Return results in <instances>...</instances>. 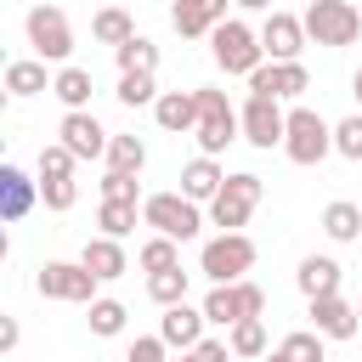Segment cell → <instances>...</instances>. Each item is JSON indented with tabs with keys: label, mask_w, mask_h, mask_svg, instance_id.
I'll list each match as a JSON object with an SVG mask.
<instances>
[{
	"label": "cell",
	"mask_w": 362,
	"mask_h": 362,
	"mask_svg": "<svg viewBox=\"0 0 362 362\" xmlns=\"http://www.w3.org/2000/svg\"><path fill=\"white\" fill-rule=\"evenodd\" d=\"M334 153L351 158V164H362V113H351V119L334 124Z\"/></svg>",
	"instance_id": "8d00e7d4"
},
{
	"label": "cell",
	"mask_w": 362,
	"mask_h": 362,
	"mask_svg": "<svg viewBox=\"0 0 362 362\" xmlns=\"http://www.w3.org/2000/svg\"><path fill=\"white\" fill-rule=\"evenodd\" d=\"M90 90H96V85H90V68H74V62L57 68V79H51V96H57L68 113H85V107H90Z\"/></svg>",
	"instance_id": "7402d4cb"
},
{
	"label": "cell",
	"mask_w": 362,
	"mask_h": 362,
	"mask_svg": "<svg viewBox=\"0 0 362 362\" xmlns=\"http://www.w3.org/2000/svg\"><path fill=\"white\" fill-rule=\"evenodd\" d=\"M136 266H141L147 277H153V272H170V266H181V249H175V238H158V232H153V238L136 249Z\"/></svg>",
	"instance_id": "4dcf8cb0"
},
{
	"label": "cell",
	"mask_w": 362,
	"mask_h": 362,
	"mask_svg": "<svg viewBox=\"0 0 362 362\" xmlns=\"http://www.w3.org/2000/svg\"><path fill=\"white\" fill-rule=\"evenodd\" d=\"M238 124H243V141L249 147H260V153H272V147H283V130H288V113L272 102V96H249L243 107H238Z\"/></svg>",
	"instance_id": "30bf717a"
},
{
	"label": "cell",
	"mask_w": 362,
	"mask_h": 362,
	"mask_svg": "<svg viewBox=\"0 0 362 362\" xmlns=\"http://www.w3.org/2000/svg\"><path fill=\"white\" fill-rule=\"evenodd\" d=\"M34 204H40V181H28L17 164H0V215L17 226Z\"/></svg>",
	"instance_id": "ac0fdd59"
},
{
	"label": "cell",
	"mask_w": 362,
	"mask_h": 362,
	"mask_svg": "<svg viewBox=\"0 0 362 362\" xmlns=\"http://www.w3.org/2000/svg\"><path fill=\"white\" fill-rule=\"evenodd\" d=\"M300 23H305V40L328 45V51H339V45H351L362 34V11L351 0H311Z\"/></svg>",
	"instance_id": "52a82bcc"
},
{
	"label": "cell",
	"mask_w": 362,
	"mask_h": 362,
	"mask_svg": "<svg viewBox=\"0 0 362 362\" xmlns=\"http://www.w3.org/2000/svg\"><path fill=\"white\" fill-rule=\"evenodd\" d=\"M175 362H232V345H226V339H204V345L181 351Z\"/></svg>",
	"instance_id": "60d3db41"
},
{
	"label": "cell",
	"mask_w": 362,
	"mask_h": 362,
	"mask_svg": "<svg viewBox=\"0 0 362 362\" xmlns=\"http://www.w3.org/2000/svg\"><path fill=\"white\" fill-rule=\"evenodd\" d=\"M74 198H79V181L74 175H40V204L45 209H74Z\"/></svg>",
	"instance_id": "e575fe53"
},
{
	"label": "cell",
	"mask_w": 362,
	"mask_h": 362,
	"mask_svg": "<svg viewBox=\"0 0 362 362\" xmlns=\"http://www.w3.org/2000/svg\"><path fill=\"white\" fill-rule=\"evenodd\" d=\"M322 345H328V339H322L317 328H294V334H288L277 351H283L288 362H328V351H322Z\"/></svg>",
	"instance_id": "d6a6232c"
},
{
	"label": "cell",
	"mask_w": 362,
	"mask_h": 362,
	"mask_svg": "<svg viewBox=\"0 0 362 362\" xmlns=\"http://www.w3.org/2000/svg\"><path fill=\"white\" fill-rule=\"evenodd\" d=\"M79 266H85V272H96L102 283H119V277L130 272V255H124V243H119V238H102V232H96V238H85Z\"/></svg>",
	"instance_id": "2e32d148"
},
{
	"label": "cell",
	"mask_w": 362,
	"mask_h": 362,
	"mask_svg": "<svg viewBox=\"0 0 362 362\" xmlns=\"http://www.w3.org/2000/svg\"><path fill=\"white\" fill-rule=\"evenodd\" d=\"M124 362H170L164 334H136V339H130V351H124Z\"/></svg>",
	"instance_id": "f35d334b"
},
{
	"label": "cell",
	"mask_w": 362,
	"mask_h": 362,
	"mask_svg": "<svg viewBox=\"0 0 362 362\" xmlns=\"http://www.w3.org/2000/svg\"><path fill=\"white\" fill-rule=\"evenodd\" d=\"M40 294L45 300H68V305H90V300H102L96 288H102V277L96 272H85L79 260H45L40 266Z\"/></svg>",
	"instance_id": "9c48e42d"
},
{
	"label": "cell",
	"mask_w": 362,
	"mask_h": 362,
	"mask_svg": "<svg viewBox=\"0 0 362 362\" xmlns=\"http://www.w3.org/2000/svg\"><path fill=\"white\" fill-rule=\"evenodd\" d=\"M266 362H288V356H283V351H272V356H266Z\"/></svg>",
	"instance_id": "bcb514c9"
},
{
	"label": "cell",
	"mask_w": 362,
	"mask_h": 362,
	"mask_svg": "<svg viewBox=\"0 0 362 362\" xmlns=\"http://www.w3.org/2000/svg\"><path fill=\"white\" fill-rule=\"evenodd\" d=\"M260 175H249V170H238V175H226V187L215 192V204H209V226H221V232H243V221L255 215V204H260Z\"/></svg>",
	"instance_id": "ba28073f"
},
{
	"label": "cell",
	"mask_w": 362,
	"mask_h": 362,
	"mask_svg": "<svg viewBox=\"0 0 362 362\" xmlns=\"http://www.w3.org/2000/svg\"><path fill=\"white\" fill-rule=\"evenodd\" d=\"M6 90H11V96H40V90H51L45 62H40V57H17V62H6Z\"/></svg>",
	"instance_id": "cb8c5ba5"
},
{
	"label": "cell",
	"mask_w": 362,
	"mask_h": 362,
	"mask_svg": "<svg viewBox=\"0 0 362 362\" xmlns=\"http://www.w3.org/2000/svg\"><path fill=\"white\" fill-rule=\"evenodd\" d=\"M226 187V170L215 164V158H187V170H181V192L192 198V204H215V192Z\"/></svg>",
	"instance_id": "44dd1931"
},
{
	"label": "cell",
	"mask_w": 362,
	"mask_h": 362,
	"mask_svg": "<svg viewBox=\"0 0 362 362\" xmlns=\"http://www.w3.org/2000/svg\"><path fill=\"white\" fill-rule=\"evenodd\" d=\"M113 96H119L124 107H153L164 90L153 85V74H119V90H113Z\"/></svg>",
	"instance_id": "836d02e7"
},
{
	"label": "cell",
	"mask_w": 362,
	"mask_h": 362,
	"mask_svg": "<svg viewBox=\"0 0 362 362\" xmlns=\"http://www.w3.org/2000/svg\"><path fill=\"white\" fill-rule=\"evenodd\" d=\"M113 62H119V74H158V45L147 34H136V40H124L113 51Z\"/></svg>",
	"instance_id": "4316f807"
},
{
	"label": "cell",
	"mask_w": 362,
	"mask_h": 362,
	"mask_svg": "<svg viewBox=\"0 0 362 362\" xmlns=\"http://www.w3.org/2000/svg\"><path fill=\"white\" fill-rule=\"evenodd\" d=\"M356 317H362V300H356Z\"/></svg>",
	"instance_id": "7dc6e473"
},
{
	"label": "cell",
	"mask_w": 362,
	"mask_h": 362,
	"mask_svg": "<svg viewBox=\"0 0 362 362\" xmlns=\"http://www.w3.org/2000/svg\"><path fill=\"white\" fill-rule=\"evenodd\" d=\"M23 28H28V45H34V57H40V62H62V68H68L74 28H68V11H62L57 0H40V6H28Z\"/></svg>",
	"instance_id": "277c9868"
},
{
	"label": "cell",
	"mask_w": 362,
	"mask_h": 362,
	"mask_svg": "<svg viewBox=\"0 0 362 362\" xmlns=\"http://www.w3.org/2000/svg\"><path fill=\"white\" fill-rule=\"evenodd\" d=\"M249 266H255V238H249V232H221V238H209L204 255H198V272H204L209 283H243Z\"/></svg>",
	"instance_id": "8992f818"
},
{
	"label": "cell",
	"mask_w": 362,
	"mask_h": 362,
	"mask_svg": "<svg viewBox=\"0 0 362 362\" xmlns=\"http://www.w3.org/2000/svg\"><path fill=\"white\" fill-rule=\"evenodd\" d=\"M102 198H107V204H141V187H136V175L107 170V175H102Z\"/></svg>",
	"instance_id": "74e56055"
},
{
	"label": "cell",
	"mask_w": 362,
	"mask_h": 362,
	"mask_svg": "<svg viewBox=\"0 0 362 362\" xmlns=\"http://www.w3.org/2000/svg\"><path fill=\"white\" fill-rule=\"evenodd\" d=\"M283 153L288 164H322L334 153V124L317 113V107H288V130H283Z\"/></svg>",
	"instance_id": "3957f363"
},
{
	"label": "cell",
	"mask_w": 362,
	"mask_h": 362,
	"mask_svg": "<svg viewBox=\"0 0 362 362\" xmlns=\"http://www.w3.org/2000/svg\"><path fill=\"white\" fill-rule=\"evenodd\" d=\"M90 34H96V45H124V40H136V23H130V11H119V6H102L96 17H90Z\"/></svg>",
	"instance_id": "484cf974"
},
{
	"label": "cell",
	"mask_w": 362,
	"mask_h": 362,
	"mask_svg": "<svg viewBox=\"0 0 362 362\" xmlns=\"http://www.w3.org/2000/svg\"><path fill=\"white\" fill-rule=\"evenodd\" d=\"M226 345H232V356H243V362L266 356V322H260V317H243L238 328H226Z\"/></svg>",
	"instance_id": "f546056e"
},
{
	"label": "cell",
	"mask_w": 362,
	"mask_h": 362,
	"mask_svg": "<svg viewBox=\"0 0 362 362\" xmlns=\"http://www.w3.org/2000/svg\"><path fill=\"white\" fill-rule=\"evenodd\" d=\"M209 57H215V68L221 74H255L260 62H266V45H260V34L249 28V23H238V17H226L215 34H209Z\"/></svg>",
	"instance_id": "7a4b0ae2"
},
{
	"label": "cell",
	"mask_w": 362,
	"mask_h": 362,
	"mask_svg": "<svg viewBox=\"0 0 362 362\" xmlns=\"http://www.w3.org/2000/svg\"><path fill=\"white\" fill-rule=\"evenodd\" d=\"M141 221L158 238H175V243H187V238L204 232V209L187 192H153V198H141Z\"/></svg>",
	"instance_id": "5b68a950"
},
{
	"label": "cell",
	"mask_w": 362,
	"mask_h": 362,
	"mask_svg": "<svg viewBox=\"0 0 362 362\" xmlns=\"http://www.w3.org/2000/svg\"><path fill=\"white\" fill-rule=\"evenodd\" d=\"M0 351H17V317L0 322Z\"/></svg>",
	"instance_id": "7bdbcfd3"
},
{
	"label": "cell",
	"mask_w": 362,
	"mask_h": 362,
	"mask_svg": "<svg viewBox=\"0 0 362 362\" xmlns=\"http://www.w3.org/2000/svg\"><path fill=\"white\" fill-rule=\"evenodd\" d=\"M311 90V74L305 62H260L249 74V96H272V102H294Z\"/></svg>",
	"instance_id": "8fae6325"
},
{
	"label": "cell",
	"mask_w": 362,
	"mask_h": 362,
	"mask_svg": "<svg viewBox=\"0 0 362 362\" xmlns=\"http://www.w3.org/2000/svg\"><path fill=\"white\" fill-rule=\"evenodd\" d=\"M187 283H192V272L170 266V272H153L147 277V294H153V305H181L187 300Z\"/></svg>",
	"instance_id": "1f68e13d"
},
{
	"label": "cell",
	"mask_w": 362,
	"mask_h": 362,
	"mask_svg": "<svg viewBox=\"0 0 362 362\" xmlns=\"http://www.w3.org/2000/svg\"><path fill=\"white\" fill-rule=\"evenodd\" d=\"M351 96H356V107H362V68L351 74Z\"/></svg>",
	"instance_id": "f6af8a7d"
},
{
	"label": "cell",
	"mask_w": 362,
	"mask_h": 362,
	"mask_svg": "<svg viewBox=\"0 0 362 362\" xmlns=\"http://www.w3.org/2000/svg\"><path fill=\"white\" fill-rule=\"evenodd\" d=\"M294 283H300V294H305V300H328V294H339L345 266H339L334 255H305V260H300V272H294Z\"/></svg>",
	"instance_id": "e0dca14e"
},
{
	"label": "cell",
	"mask_w": 362,
	"mask_h": 362,
	"mask_svg": "<svg viewBox=\"0 0 362 362\" xmlns=\"http://www.w3.org/2000/svg\"><path fill=\"white\" fill-rule=\"evenodd\" d=\"M204 328H209V317H204V305H164V317H158V334H164V345L170 351H192V345H204Z\"/></svg>",
	"instance_id": "5bb4252c"
},
{
	"label": "cell",
	"mask_w": 362,
	"mask_h": 362,
	"mask_svg": "<svg viewBox=\"0 0 362 362\" xmlns=\"http://www.w3.org/2000/svg\"><path fill=\"white\" fill-rule=\"evenodd\" d=\"M198 153L204 158H215V153H226L238 136H243V124H238V107L226 102V90H215V85H198Z\"/></svg>",
	"instance_id": "6da1fadb"
},
{
	"label": "cell",
	"mask_w": 362,
	"mask_h": 362,
	"mask_svg": "<svg viewBox=\"0 0 362 362\" xmlns=\"http://www.w3.org/2000/svg\"><path fill=\"white\" fill-rule=\"evenodd\" d=\"M260 45H266V62H300V51H305V23H300L294 11H266Z\"/></svg>",
	"instance_id": "7c38bea8"
},
{
	"label": "cell",
	"mask_w": 362,
	"mask_h": 362,
	"mask_svg": "<svg viewBox=\"0 0 362 362\" xmlns=\"http://www.w3.org/2000/svg\"><path fill=\"white\" fill-rule=\"evenodd\" d=\"M204 317L215 322V328H238L249 311H243V294H238V283H209V294H204Z\"/></svg>",
	"instance_id": "603a6c76"
},
{
	"label": "cell",
	"mask_w": 362,
	"mask_h": 362,
	"mask_svg": "<svg viewBox=\"0 0 362 362\" xmlns=\"http://www.w3.org/2000/svg\"><path fill=\"white\" fill-rule=\"evenodd\" d=\"M238 11H272V0H232Z\"/></svg>",
	"instance_id": "ee69618b"
},
{
	"label": "cell",
	"mask_w": 362,
	"mask_h": 362,
	"mask_svg": "<svg viewBox=\"0 0 362 362\" xmlns=\"http://www.w3.org/2000/svg\"><path fill=\"white\" fill-rule=\"evenodd\" d=\"M226 6H232V0H175L170 23H175L181 40H209V34L226 23Z\"/></svg>",
	"instance_id": "9a60e30c"
},
{
	"label": "cell",
	"mask_w": 362,
	"mask_h": 362,
	"mask_svg": "<svg viewBox=\"0 0 362 362\" xmlns=\"http://www.w3.org/2000/svg\"><path fill=\"white\" fill-rule=\"evenodd\" d=\"M136 204H107L102 198V209H96V226H102V238H124V232H136Z\"/></svg>",
	"instance_id": "d590c367"
},
{
	"label": "cell",
	"mask_w": 362,
	"mask_h": 362,
	"mask_svg": "<svg viewBox=\"0 0 362 362\" xmlns=\"http://www.w3.org/2000/svg\"><path fill=\"white\" fill-rule=\"evenodd\" d=\"M311 328H317L322 339H351V334L362 328V317H356V305H351V300L328 294V300H311Z\"/></svg>",
	"instance_id": "d6986e66"
},
{
	"label": "cell",
	"mask_w": 362,
	"mask_h": 362,
	"mask_svg": "<svg viewBox=\"0 0 362 362\" xmlns=\"http://www.w3.org/2000/svg\"><path fill=\"white\" fill-rule=\"evenodd\" d=\"M141 164H147V141H141V136H113V141H107V170L141 175Z\"/></svg>",
	"instance_id": "f1b7e54d"
},
{
	"label": "cell",
	"mask_w": 362,
	"mask_h": 362,
	"mask_svg": "<svg viewBox=\"0 0 362 362\" xmlns=\"http://www.w3.org/2000/svg\"><path fill=\"white\" fill-rule=\"evenodd\" d=\"M124 317H130V311H124V300H107V294L85 305V322H90V334H96V339H113V334H124Z\"/></svg>",
	"instance_id": "83f0119b"
},
{
	"label": "cell",
	"mask_w": 362,
	"mask_h": 362,
	"mask_svg": "<svg viewBox=\"0 0 362 362\" xmlns=\"http://www.w3.org/2000/svg\"><path fill=\"white\" fill-rule=\"evenodd\" d=\"M153 119H158V130H170V136L198 130V90H164V96L153 102Z\"/></svg>",
	"instance_id": "ffe728a7"
},
{
	"label": "cell",
	"mask_w": 362,
	"mask_h": 362,
	"mask_svg": "<svg viewBox=\"0 0 362 362\" xmlns=\"http://www.w3.org/2000/svg\"><path fill=\"white\" fill-rule=\"evenodd\" d=\"M57 136H62V147H68L79 164H85V158H107V141H113V136L96 124V113H90V107H85V113H62Z\"/></svg>",
	"instance_id": "4fadbf2b"
},
{
	"label": "cell",
	"mask_w": 362,
	"mask_h": 362,
	"mask_svg": "<svg viewBox=\"0 0 362 362\" xmlns=\"http://www.w3.org/2000/svg\"><path fill=\"white\" fill-rule=\"evenodd\" d=\"M322 232H328L334 243H356V238H362V209H356L351 198H334V204L322 209Z\"/></svg>",
	"instance_id": "d4e9b609"
},
{
	"label": "cell",
	"mask_w": 362,
	"mask_h": 362,
	"mask_svg": "<svg viewBox=\"0 0 362 362\" xmlns=\"http://www.w3.org/2000/svg\"><path fill=\"white\" fill-rule=\"evenodd\" d=\"M74 153L62 147V141H51V147H40V175H74Z\"/></svg>",
	"instance_id": "ab89813d"
},
{
	"label": "cell",
	"mask_w": 362,
	"mask_h": 362,
	"mask_svg": "<svg viewBox=\"0 0 362 362\" xmlns=\"http://www.w3.org/2000/svg\"><path fill=\"white\" fill-rule=\"evenodd\" d=\"M238 294H243V311H249V317H266V288H260V283H249V277H243V283H238Z\"/></svg>",
	"instance_id": "b9f144b4"
},
{
	"label": "cell",
	"mask_w": 362,
	"mask_h": 362,
	"mask_svg": "<svg viewBox=\"0 0 362 362\" xmlns=\"http://www.w3.org/2000/svg\"><path fill=\"white\" fill-rule=\"evenodd\" d=\"M305 6H311V0H305Z\"/></svg>",
	"instance_id": "c3c4849f"
}]
</instances>
